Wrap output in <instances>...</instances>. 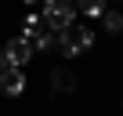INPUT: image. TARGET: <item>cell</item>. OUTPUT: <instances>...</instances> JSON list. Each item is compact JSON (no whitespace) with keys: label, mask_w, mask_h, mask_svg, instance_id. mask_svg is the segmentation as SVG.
<instances>
[{"label":"cell","mask_w":123,"mask_h":116,"mask_svg":"<svg viewBox=\"0 0 123 116\" xmlns=\"http://www.w3.org/2000/svg\"><path fill=\"white\" fill-rule=\"evenodd\" d=\"M58 44H62V33H58V29H43V33L33 40V47H36V51H54Z\"/></svg>","instance_id":"52a82bcc"},{"label":"cell","mask_w":123,"mask_h":116,"mask_svg":"<svg viewBox=\"0 0 123 116\" xmlns=\"http://www.w3.org/2000/svg\"><path fill=\"white\" fill-rule=\"evenodd\" d=\"M58 47L65 51V58H76V54H83V51L94 47V29L91 26H69L65 33H62V44Z\"/></svg>","instance_id":"7a4b0ae2"},{"label":"cell","mask_w":123,"mask_h":116,"mask_svg":"<svg viewBox=\"0 0 123 116\" xmlns=\"http://www.w3.org/2000/svg\"><path fill=\"white\" fill-rule=\"evenodd\" d=\"M76 11H83L87 18H101L109 7H105V0H76Z\"/></svg>","instance_id":"ba28073f"},{"label":"cell","mask_w":123,"mask_h":116,"mask_svg":"<svg viewBox=\"0 0 123 116\" xmlns=\"http://www.w3.org/2000/svg\"><path fill=\"white\" fill-rule=\"evenodd\" d=\"M25 4H43V0H25Z\"/></svg>","instance_id":"30bf717a"},{"label":"cell","mask_w":123,"mask_h":116,"mask_svg":"<svg viewBox=\"0 0 123 116\" xmlns=\"http://www.w3.org/2000/svg\"><path fill=\"white\" fill-rule=\"evenodd\" d=\"M43 29H47L43 15H25V22H22V36H25V40H36Z\"/></svg>","instance_id":"8992f818"},{"label":"cell","mask_w":123,"mask_h":116,"mask_svg":"<svg viewBox=\"0 0 123 116\" xmlns=\"http://www.w3.org/2000/svg\"><path fill=\"white\" fill-rule=\"evenodd\" d=\"M51 87L58 94H69V91H76V76L65 73V69H51Z\"/></svg>","instance_id":"5b68a950"},{"label":"cell","mask_w":123,"mask_h":116,"mask_svg":"<svg viewBox=\"0 0 123 116\" xmlns=\"http://www.w3.org/2000/svg\"><path fill=\"white\" fill-rule=\"evenodd\" d=\"M76 18V0H43V22L47 29H58L65 33Z\"/></svg>","instance_id":"6da1fadb"},{"label":"cell","mask_w":123,"mask_h":116,"mask_svg":"<svg viewBox=\"0 0 123 116\" xmlns=\"http://www.w3.org/2000/svg\"><path fill=\"white\" fill-rule=\"evenodd\" d=\"M101 26L116 36V33H123V11H105L101 15Z\"/></svg>","instance_id":"9c48e42d"},{"label":"cell","mask_w":123,"mask_h":116,"mask_svg":"<svg viewBox=\"0 0 123 116\" xmlns=\"http://www.w3.org/2000/svg\"><path fill=\"white\" fill-rule=\"evenodd\" d=\"M0 65H4V51H0Z\"/></svg>","instance_id":"8fae6325"},{"label":"cell","mask_w":123,"mask_h":116,"mask_svg":"<svg viewBox=\"0 0 123 116\" xmlns=\"http://www.w3.org/2000/svg\"><path fill=\"white\" fill-rule=\"evenodd\" d=\"M29 58H33V44H29L25 36H15V40L4 44V65L22 69V65H29Z\"/></svg>","instance_id":"3957f363"},{"label":"cell","mask_w":123,"mask_h":116,"mask_svg":"<svg viewBox=\"0 0 123 116\" xmlns=\"http://www.w3.org/2000/svg\"><path fill=\"white\" fill-rule=\"evenodd\" d=\"M0 91H4L7 98H18V94L25 91L22 69H15V65H0Z\"/></svg>","instance_id":"277c9868"}]
</instances>
